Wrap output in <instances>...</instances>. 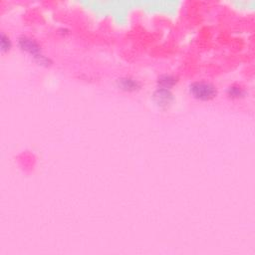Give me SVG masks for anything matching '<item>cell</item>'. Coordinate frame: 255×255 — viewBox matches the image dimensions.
Returning <instances> with one entry per match:
<instances>
[{
    "mask_svg": "<svg viewBox=\"0 0 255 255\" xmlns=\"http://www.w3.org/2000/svg\"><path fill=\"white\" fill-rule=\"evenodd\" d=\"M179 77L172 74H161L158 76L156 80V84L158 88L172 90V88L178 84Z\"/></svg>",
    "mask_w": 255,
    "mask_h": 255,
    "instance_id": "5b68a950",
    "label": "cell"
},
{
    "mask_svg": "<svg viewBox=\"0 0 255 255\" xmlns=\"http://www.w3.org/2000/svg\"><path fill=\"white\" fill-rule=\"evenodd\" d=\"M117 86L119 89L126 92H136L141 89L142 84L139 80L131 76H124L117 80Z\"/></svg>",
    "mask_w": 255,
    "mask_h": 255,
    "instance_id": "277c9868",
    "label": "cell"
},
{
    "mask_svg": "<svg viewBox=\"0 0 255 255\" xmlns=\"http://www.w3.org/2000/svg\"><path fill=\"white\" fill-rule=\"evenodd\" d=\"M12 47V41L10 37L4 32L0 33V50L2 53L8 52Z\"/></svg>",
    "mask_w": 255,
    "mask_h": 255,
    "instance_id": "52a82bcc",
    "label": "cell"
},
{
    "mask_svg": "<svg viewBox=\"0 0 255 255\" xmlns=\"http://www.w3.org/2000/svg\"><path fill=\"white\" fill-rule=\"evenodd\" d=\"M174 94L172 90L163 89V88H156L153 93V102L161 109H165L172 105L174 102Z\"/></svg>",
    "mask_w": 255,
    "mask_h": 255,
    "instance_id": "3957f363",
    "label": "cell"
},
{
    "mask_svg": "<svg viewBox=\"0 0 255 255\" xmlns=\"http://www.w3.org/2000/svg\"><path fill=\"white\" fill-rule=\"evenodd\" d=\"M17 44L20 50L32 56L33 59H35L36 57L42 54L41 45L38 43L37 40H35L30 36L21 35L17 40Z\"/></svg>",
    "mask_w": 255,
    "mask_h": 255,
    "instance_id": "7a4b0ae2",
    "label": "cell"
},
{
    "mask_svg": "<svg viewBox=\"0 0 255 255\" xmlns=\"http://www.w3.org/2000/svg\"><path fill=\"white\" fill-rule=\"evenodd\" d=\"M245 89L243 87H241L240 85L237 84H233L231 86H229L226 90V94L229 98L231 99H239L245 96Z\"/></svg>",
    "mask_w": 255,
    "mask_h": 255,
    "instance_id": "8992f818",
    "label": "cell"
},
{
    "mask_svg": "<svg viewBox=\"0 0 255 255\" xmlns=\"http://www.w3.org/2000/svg\"><path fill=\"white\" fill-rule=\"evenodd\" d=\"M189 90L191 95L200 101H210L217 95L216 86L208 81H195L190 84Z\"/></svg>",
    "mask_w": 255,
    "mask_h": 255,
    "instance_id": "6da1fadb",
    "label": "cell"
}]
</instances>
